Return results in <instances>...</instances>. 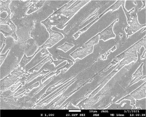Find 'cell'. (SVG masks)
Here are the masks:
<instances>
[{
  "label": "cell",
  "mask_w": 146,
  "mask_h": 117,
  "mask_svg": "<svg viewBox=\"0 0 146 117\" xmlns=\"http://www.w3.org/2000/svg\"><path fill=\"white\" fill-rule=\"evenodd\" d=\"M90 1H72L56 11L44 21L41 22L46 26H55L63 29L65 24L77 11Z\"/></svg>",
  "instance_id": "6da1fadb"
},
{
  "label": "cell",
  "mask_w": 146,
  "mask_h": 117,
  "mask_svg": "<svg viewBox=\"0 0 146 117\" xmlns=\"http://www.w3.org/2000/svg\"><path fill=\"white\" fill-rule=\"evenodd\" d=\"M1 32L3 34L5 37L11 36L13 37L15 40H17V37L16 34V31H14L12 29H10L7 26H1Z\"/></svg>",
  "instance_id": "9c48e42d"
},
{
  "label": "cell",
  "mask_w": 146,
  "mask_h": 117,
  "mask_svg": "<svg viewBox=\"0 0 146 117\" xmlns=\"http://www.w3.org/2000/svg\"><path fill=\"white\" fill-rule=\"evenodd\" d=\"M118 20V19L115 20L111 25L106 28L103 31L99 33V40H102L104 41H106L110 39L114 38L115 37L113 30V26L114 24Z\"/></svg>",
  "instance_id": "52a82bcc"
},
{
  "label": "cell",
  "mask_w": 146,
  "mask_h": 117,
  "mask_svg": "<svg viewBox=\"0 0 146 117\" xmlns=\"http://www.w3.org/2000/svg\"><path fill=\"white\" fill-rule=\"evenodd\" d=\"M74 45L67 43H65L63 46H59L58 49H60L63 50L64 52H66L73 47Z\"/></svg>",
  "instance_id": "5bb4252c"
},
{
  "label": "cell",
  "mask_w": 146,
  "mask_h": 117,
  "mask_svg": "<svg viewBox=\"0 0 146 117\" xmlns=\"http://www.w3.org/2000/svg\"><path fill=\"white\" fill-rule=\"evenodd\" d=\"M46 2L44 1H35L33 4L29 8V10L27 14H31L34 11L42 7L44 2Z\"/></svg>",
  "instance_id": "30bf717a"
},
{
  "label": "cell",
  "mask_w": 146,
  "mask_h": 117,
  "mask_svg": "<svg viewBox=\"0 0 146 117\" xmlns=\"http://www.w3.org/2000/svg\"><path fill=\"white\" fill-rule=\"evenodd\" d=\"M11 1H0V7H1V13L4 11L7 12L8 15H11V11L9 8V5Z\"/></svg>",
  "instance_id": "8fae6325"
},
{
  "label": "cell",
  "mask_w": 146,
  "mask_h": 117,
  "mask_svg": "<svg viewBox=\"0 0 146 117\" xmlns=\"http://www.w3.org/2000/svg\"><path fill=\"white\" fill-rule=\"evenodd\" d=\"M52 58L51 55H50L48 57L44 59V60L40 62V63L36 66L34 68L31 69L29 70L28 71V72L29 73H33V71L34 70L36 71H38L46 61L49 60L50 59L52 60Z\"/></svg>",
  "instance_id": "4fadbf2b"
},
{
  "label": "cell",
  "mask_w": 146,
  "mask_h": 117,
  "mask_svg": "<svg viewBox=\"0 0 146 117\" xmlns=\"http://www.w3.org/2000/svg\"><path fill=\"white\" fill-rule=\"evenodd\" d=\"M46 27L50 33V38L42 46L40 47L41 49L44 48H46V47L50 48L52 47L64 38L63 36L60 32L52 31L51 29V27Z\"/></svg>",
  "instance_id": "277c9868"
},
{
  "label": "cell",
  "mask_w": 146,
  "mask_h": 117,
  "mask_svg": "<svg viewBox=\"0 0 146 117\" xmlns=\"http://www.w3.org/2000/svg\"><path fill=\"white\" fill-rule=\"evenodd\" d=\"M144 64L142 63V64L140 66V67L137 70L135 74H133V77H135V79L133 81H135V79H137V78L141 76L142 75V67L143 65Z\"/></svg>",
  "instance_id": "9a60e30c"
},
{
  "label": "cell",
  "mask_w": 146,
  "mask_h": 117,
  "mask_svg": "<svg viewBox=\"0 0 146 117\" xmlns=\"http://www.w3.org/2000/svg\"><path fill=\"white\" fill-rule=\"evenodd\" d=\"M10 50V49H9L7 51V52L5 53V54L3 55H1V65L3 61H4L5 58H6V57H7V55L8 54L9 52V51Z\"/></svg>",
  "instance_id": "2e32d148"
},
{
  "label": "cell",
  "mask_w": 146,
  "mask_h": 117,
  "mask_svg": "<svg viewBox=\"0 0 146 117\" xmlns=\"http://www.w3.org/2000/svg\"><path fill=\"white\" fill-rule=\"evenodd\" d=\"M125 1H123L121 5L126 14L128 24L129 25L125 29L127 38L145 26L146 24L141 25L138 22L137 16V10L135 8H133L131 10L129 11H127L125 7Z\"/></svg>",
  "instance_id": "7a4b0ae2"
},
{
  "label": "cell",
  "mask_w": 146,
  "mask_h": 117,
  "mask_svg": "<svg viewBox=\"0 0 146 117\" xmlns=\"http://www.w3.org/2000/svg\"><path fill=\"white\" fill-rule=\"evenodd\" d=\"M123 1H118L114 4L112 5L111 7L107 9L105 11H104L103 13L101 14L100 15L96 18V19L94 20L93 22H92L91 23L89 24L88 25L86 26L84 28H83L82 30H80V31L77 32L76 33L72 36V37L74 39H77L79 36L80 35L82 34V33L85 32L93 24L96 22L97 21L99 20L100 18L102 17L103 15L107 13L110 10H112V12L116 10H117L120 7L122 3H123Z\"/></svg>",
  "instance_id": "5b68a950"
},
{
  "label": "cell",
  "mask_w": 146,
  "mask_h": 117,
  "mask_svg": "<svg viewBox=\"0 0 146 117\" xmlns=\"http://www.w3.org/2000/svg\"><path fill=\"white\" fill-rule=\"evenodd\" d=\"M145 87V83L143 84L142 86L140 87L139 88L135 90L131 93L130 95H129L127 97L122 98L117 102L116 103H119L123 100L127 99L129 100H135V99H139L143 98L144 96V89Z\"/></svg>",
  "instance_id": "8992f818"
},
{
  "label": "cell",
  "mask_w": 146,
  "mask_h": 117,
  "mask_svg": "<svg viewBox=\"0 0 146 117\" xmlns=\"http://www.w3.org/2000/svg\"><path fill=\"white\" fill-rule=\"evenodd\" d=\"M11 15H8L6 19H3L1 18L0 23L2 24H7L10 26L11 29L14 31H16V27L14 24L12 22L10 19Z\"/></svg>",
  "instance_id": "7c38bea8"
},
{
  "label": "cell",
  "mask_w": 146,
  "mask_h": 117,
  "mask_svg": "<svg viewBox=\"0 0 146 117\" xmlns=\"http://www.w3.org/2000/svg\"><path fill=\"white\" fill-rule=\"evenodd\" d=\"M99 35L98 34L92 38L87 42L84 44L80 48L70 54L74 59L79 58L82 59L93 52L94 46L97 44L99 40Z\"/></svg>",
  "instance_id": "3957f363"
},
{
  "label": "cell",
  "mask_w": 146,
  "mask_h": 117,
  "mask_svg": "<svg viewBox=\"0 0 146 117\" xmlns=\"http://www.w3.org/2000/svg\"><path fill=\"white\" fill-rule=\"evenodd\" d=\"M38 47L36 42L32 38H29L27 40L26 44L24 48V52L26 54L29 53L30 54L31 53L32 54L34 53L35 51L36 50Z\"/></svg>",
  "instance_id": "ba28073f"
}]
</instances>
